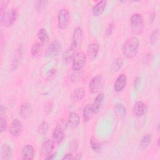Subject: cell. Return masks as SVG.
Masks as SVG:
<instances>
[{"label":"cell","mask_w":160,"mask_h":160,"mask_svg":"<svg viewBox=\"0 0 160 160\" xmlns=\"http://www.w3.org/2000/svg\"><path fill=\"white\" fill-rule=\"evenodd\" d=\"M86 61V56L83 52H78L72 59V69L78 71L82 69Z\"/></svg>","instance_id":"5b68a950"},{"label":"cell","mask_w":160,"mask_h":160,"mask_svg":"<svg viewBox=\"0 0 160 160\" xmlns=\"http://www.w3.org/2000/svg\"><path fill=\"white\" fill-rule=\"evenodd\" d=\"M106 6V1H101L96 3L92 8V11L94 16H99L102 14Z\"/></svg>","instance_id":"d6986e66"},{"label":"cell","mask_w":160,"mask_h":160,"mask_svg":"<svg viewBox=\"0 0 160 160\" xmlns=\"http://www.w3.org/2000/svg\"><path fill=\"white\" fill-rule=\"evenodd\" d=\"M22 130V122L18 119H14L9 127V133L14 137L19 136Z\"/></svg>","instance_id":"30bf717a"},{"label":"cell","mask_w":160,"mask_h":160,"mask_svg":"<svg viewBox=\"0 0 160 160\" xmlns=\"http://www.w3.org/2000/svg\"><path fill=\"white\" fill-rule=\"evenodd\" d=\"M62 159L63 160L64 159H74V156L71 153H68L65 154Z\"/></svg>","instance_id":"f35d334b"},{"label":"cell","mask_w":160,"mask_h":160,"mask_svg":"<svg viewBox=\"0 0 160 160\" xmlns=\"http://www.w3.org/2000/svg\"><path fill=\"white\" fill-rule=\"evenodd\" d=\"M70 15L69 11L66 8H61L58 13V26L61 29H65L69 22Z\"/></svg>","instance_id":"8992f818"},{"label":"cell","mask_w":160,"mask_h":160,"mask_svg":"<svg viewBox=\"0 0 160 160\" xmlns=\"http://www.w3.org/2000/svg\"><path fill=\"white\" fill-rule=\"evenodd\" d=\"M18 18V11L16 8H12L6 11L5 14L1 19V22L5 28H9L12 26Z\"/></svg>","instance_id":"277c9868"},{"label":"cell","mask_w":160,"mask_h":160,"mask_svg":"<svg viewBox=\"0 0 160 160\" xmlns=\"http://www.w3.org/2000/svg\"><path fill=\"white\" fill-rule=\"evenodd\" d=\"M81 157H82V154L81 152H79L78 154H76L75 155V156H74V159H81Z\"/></svg>","instance_id":"60d3db41"},{"label":"cell","mask_w":160,"mask_h":160,"mask_svg":"<svg viewBox=\"0 0 160 160\" xmlns=\"http://www.w3.org/2000/svg\"><path fill=\"white\" fill-rule=\"evenodd\" d=\"M49 128V124L46 121H42L38 128V132L41 135H44L47 133Z\"/></svg>","instance_id":"f546056e"},{"label":"cell","mask_w":160,"mask_h":160,"mask_svg":"<svg viewBox=\"0 0 160 160\" xmlns=\"http://www.w3.org/2000/svg\"><path fill=\"white\" fill-rule=\"evenodd\" d=\"M131 23V29L132 32L135 34H140L144 28V19L141 14L138 13H135L132 14L130 19Z\"/></svg>","instance_id":"3957f363"},{"label":"cell","mask_w":160,"mask_h":160,"mask_svg":"<svg viewBox=\"0 0 160 160\" xmlns=\"http://www.w3.org/2000/svg\"><path fill=\"white\" fill-rule=\"evenodd\" d=\"M21 157L24 160H31L34 156V150L31 144L25 145L21 150Z\"/></svg>","instance_id":"5bb4252c"},{"label":"cell","mask_w":160,"mask_h":160,"mask_svg":"<svg viewBox=\"0 0 160 160\" xmlns=\"http://www.w3.org/2000/svg\"><path fill=\"white\" fill-rule=\"evenodd\" d=\"M158 147L159 146V138H158Z\"/></svg>","instance_id":"7bdbcfd3"},{"label":"cell","mask_w":160,"mask_h":160,"mask_svg":"<svg viewBox=\"0 0 160 160\" xmlns=\"http://www.w3.org/2000/svg\"><path fill=\"white\" fill-rule=\"evenodd\" d=\"M21 59V51H18L16 52V55L14 56V59H12V61L11 69L12 70H14V69H16L17 68V67L18 66V64L20 62Z\"/></svg>","instance_id":"f1b7e54d"},{"label":"cell","mask_w":160,"mask_h":160,"mask_svg":"<svg viewBox=\"0 0 160 160\" xmlns=\"http://www.w3.org/2000/svg\"><path fill=\"white\" fill-rule=\"evenodd\" d=\"M159 31L158 28L154 29L153 31L152 32L150 36V39H149V42L152 45H154L157 42L159 37Z\"/></svg>","instance_id":"1f68e13d"},{"label":"cell","mask_w":160,"mask_h":160,"mask_svg":"<svg viewBox=\"0 0 160 160\" xmlns=\"http://www.w3.org/2000/svg\"><path fill=\"white\" fill-rule=\"evenodd\" d=\"M48 3V1H36L34 4L36 11L39 13L44 12L47 8Z\"/></svg>","instance_id":"4316f807"},{"label":"cell","mask_w":160,"mask_h":160,"mask_svg":"<svg viewBox=\"0 0 160 160\" xmlns=\"http://www.w3.org/2000/svg\"><path fill=\"white\" fill-rule=\"evenodd\" d=\"M114 108H115L116 111L120 115V116L124 117L126 116V108L124 107V106L122 104H121V103L116 104Z\"/></svg>","instance_id":"4dcf8cb0"},{"label":"cell","mask_w":160,"mask_h":160,"mask_svg":"<svg viewBox=\"0 0 160 160\" xmlns=\"http://www.w3.org/2000/svg\"><path fill=\"white\" fill-rule=\"evenodd\" d=\"M80 122V118L76 112H71L68 116V124L72 128H76L78 126Z\"/></svg>","instance_id":"ffe728a7"},{"label":"cell","mask_w":160,"mask_h":160,"mask_svg":"<svg viewBox=\"0 0 160 160\" xmlns=\"http://www.w3.org/2000/svg\"><path fill=\"white\" fill-rule=\"evenodd\" d=\"M43 44L41 42H36L34 43L31 47V54L33 57L38 56L42 52Z\"/></svg>","instance_id":"d4e9b609"},{"label":"cell","mask_w":160,"mask_h":160,"mask_svg":"<svg viewBox=\"0 0 160 160\" xmlns=\"http://www.w3.org/2000/svg\"><path fill=\"white\" fill-rule=\"evenodd\" d=\"M32 112V108L31 104L28 102H24L22 103L20 109L19 114L24 119H27L30 117Z\"/></svg>","instance_id":"9a60e30c"},{"label":"cell","mask_w":160,"mask_h":160,"mask_svg":"<svg viewBox=\"0 0 160 160\" xmlns=\"http://www.w3.org/2000/svg\"><path fill=\"white\" fill-rule=\"evenodd\" d=\"M55 146L54 142L51 139H48L44 141L40 148L39 150V155L41 157H44L46 158L48 156H49L52 152Z\"/></svg>","instance_id":"ba28073f"},{"label":"cell","mask_w":160,"mask_h":160,"mask_svg":"<svg viewBox=\"0 0 160 160\" xmlns=\"http://www.w3.org/2000/svg\"><path fill=\"white\" fill-rule=\"evenodd\" d=\"M62 48L61 42L58 40H54L48 46L45 51V56L47 58H52L56 56L59 53Z\"/></svg>","instance_id":"52a82bcc"},{"label":"cell","mask_w":160,"mask_h":160,"mask_svg":"<svg viewBox=\"0 0 160 160\" xmlns=\"http://www.w3.org/2000/svg\"><path fill=\"white\" fill-rule=\"evenodd\" d=\"M37 37L40 42L44 44L49 41V35L46 30L44 28H41L37 32Z\"/></svg>","instance_id":"cb8c5ba5"},{"label":"cell","mask_w":160,"mask_h":160,"mask_svg":"<svg viewBox=\"0 0 160 160\" xmlns=\"http://www.w3.org/2000/svg\"><path fill=\"white\" fill-rule=\"evenodd\" d=\"M1 125H0V132L1 133H2L4 132L7 129V122L6 119L3 116H1Z\"/></svg>","instance_id":"e575fe53"},{"label":"cell","mask_w":160,"mask_h":160,"mask_svg":"<svg viewBox=\"0 0 160 160\" xmlns=\"http://www.w3.org/2000/svg\"><path fill=\"white\" fill-rule=\"evenodd\" d=\"M114 26L113 22H111L109 24L108 28H107V30H106V34L108 36H110L111 34V33L112 32V30L114 29Z\"/></svg>","instance_id":"d590c367"},{"label":"cell","mask_w":160,"mask_h":160,"mask_svg":"<svg viewBox=\"0 0 160 160\" xmlns=\"http://www.w3.org/2000/svg\"><path fill=\"white\" fill-rule=\"evenodd\" d=\"M152 139V136L151 134H147L144 135L141 139L139 144V149L141 151L145 150L149 145Z\"/></svg>","instance_id":"7402d4cb"},{"label":"cell","mask_w":160,"mask_h":160,"mask_svg":"<svg viewBox=\"0 0 160 160\" xmlns=\"http://www.w3.org/2000/svg\"><path fill=\"white\" fill-rule=\"evenodd\" d=\"M12 149L10 146L4 144L1 146V160H9L12 158Z\"/></svg>","instance_id":"ac0fdd59"},{"label":"cell","mask_w":160,"mask_h":160,"mask_svg":"<svg viewBox=\"0 0 160 160\" xmlns=\"http://www.w3.org/2000/svg\"><path fill=\"white\" fill-rule=\"evenodd\" d=\"M141 77L138 76V77L136 78V79H134V87L135 89H137L139 87V86L141 84Z\"/></svg>","instance_id":"8d00e7d4"},{"label":"cell","mask_w":160,"mask_h":160,"mask_svg":"<svg viewBox=\"0 0 160 160\" xmlns=\"http://www.w3.org/2000/svg\"><path fill=\"white\" fill-rule=\"evenodd\" d=\"M99 51V45L96 42H92L91 43L87 49V55L88 58L90 60L94 59L98 53Z\"/></svg>","instance_id":"e0dca14e"},{"label":"cell","mask_w":160,"mask_h":160,"mask_svg":"<svg viewBox=\"0 0 160 160\" xmlns=\"http://www.w3.org/2000/svg\"><path fill=\"white\" fill-rule=\"evenodd\" d=\"M76 48L74 46H69L62 54V59L66 62H69L72 59L74 56L76 54Z\"/></svg>","instance_id":"44dd1931"},{"label":"cell","mask_w":160,"mask_h":160,"mask_svg":"<svg viewBox=\"0 0 160 160\" xmlns=\"http://www.w3.org/2000/svg\"><path fill=\"white\" fill-rule=\"evenodd\" d=\"M68 122L64 119H59L52 134V141L55 144L61 143L64 138V132L68 128Z\"/></svg>","instance_id":"7a4b0ae2"},{"label":"cell","mask_w":160,"mask_h":160,"mask_svg":"<svg viewBox=\"0 0 160 160\" xmlns=\"http://www.w3.org/2000/svg\"><path fill=\"white\" fill-rule=\"evenodd\" d=\"M139 47V39L136 36H131L128 38L124 42L122 51L126 58L132 59L137 54Z\"/></svg>","instance_id":"6da1fadb"},{"label":"cell","mask_w":160,"mask_h":160,"mask_svg":"<svg viewBox=\"0 0 160 160\" xmlns=\"http://www.w3.org/2000/svg\"><path fill=\"white\" fill-rule=\"evenodd\" d=\"M55 157H56V154L54 153L52 154H50L49 156L46 157L45 159H54Z\"/></svg>","instance_id":"b9f144b4"},{"label":"cell","mask_w":160,"mask_h":160,"mask_svg":"<svg viewBox=\"0 0 160 160\" xmlns=\"http://www.w3.org/2000/svg\"><path fill=\"white\" fill-rule=\"evenodd\" d=\"M93 114L92 109V105L91 104H87L83 109L82 112V117L83 120L84 122H88L91 119L92 114Z\"/></svg>","instance_id":"484cf974"},{"label":"cell","mask_w":160,"mask_h":160,"mask_svg":"<svg viewBox=\"0 0 160 160\" xmlns=\"http://www.w3.org/2000/svg\"><path fill=\"white\" fill-rule=\"evenodd\" d=\"M146 111V104L141 101H137L133 105L132 112L134 116L141 117L143 116Z\"/></svg>","instance_id":"7c38bea8"},{"label":"cell","mask_w":160,"mask_h":160,"mask_svg":"<svg viewBox=\"0 0 160 160\" xmlns=\"http://www.w3.org/2000/svg\"><path fill=\"white\" fill-rule=\"evenodd\" d=\"M102 78L101 75H97L94 77L89 84V91L91 94L97 93L102 85Z\"/></svg>","instance_id":"9c48e42d"},{"label":"cell","mask_w":160,"mask_h":160,"mask_svg":"<svg viewBox=\"0 0 160 160\" xmlns=\"http://www.w3.org/2000/svg\"><path fill=\"white\" fill-rule=\"evenodd\" d=\"M8 111V108L6 106L4 105H1V108H0V115L1 116H3L6 112Z\"/></svg>","instance_id":"74e56055"},{"label":"cell","mask_w":160,"mask_h":160,"mask_svg":"<svg viewBox=\"0 0 160 160\" xmlns=\"http://www.w3.org/2000/svg\"><path fill=\"white\" fill-rule=\"evenodd\" d=\"M91 146L92 149L96 152L100 151L102 148L101 144L98 141H96V139H91Z\"/></svg>","instance_id":"836d02e7"},{"label":"cell","mask_w":160,"mask_h":160,"mask_svg":"<svg viewBox=\"0 0 160 160\" xmlns=\"http://www.w3.org/2000/svg\"><path fill=\"white\" fill-rule=\"evenodd\" d=\"M104 94L103 92H100L99 93L96 98L94 99L93 103L91 104L92 105V112L93 114H97L102 106V104L104 102Z\"/></svg>","instance_id":"4fadbf2b"},{"label":"cell","mask_w":160,"mask_h":160,"mask_svg":"<svg viewBox=\"0 0 160 160\" xmlns=\"http://www.w3.org/2000/svg\"><path fill=\"white\" fill-rule=\"evenodd\" d=\"M82 35H83V32L81 28L80 27L76 28L72 34V42L71 45L77 49L78 46L81 44V42L82 39Z\"/></svg>","instance_id":"8fae6325"},{"label":"cell","mask_w":160,"mask_h":160,"mask_svg":"<svg viewBox=\"0 0 160 160\" xmlns=\"http://www.w3.org/2000/svg\"><path fill=\"white\" fill-rule=\"evenodd\" d=\"M8 3H9V1L3 0L0 1V13H1L0 18H2L5 14V12H6V9L7 8Z\"/></svg>","instance_id":"d6a6232c"},{"label":"cell","mask_w":160,"mask_h":160,"mask_svg":"<svg viewBox=\"0 0 160 160\" xmlns=\"http://www.w3.org/2000/svg\"><path fill=\"white\" fill-rule=\"evenodd\" d=\"M85 91L82 88H78L76 89L71 94V99L73 101H81L84 96Z\"/></svg>","instance_id":"603a6c76"},{"label":"cell","mask_w":160,"mask_h":160,"mask_svg":"<svg viewBox=\"0 0 160 160\" xmlns=\"http://www.w3.org/2000/svg\"><path fill=\"white\" fill-rule=\"evenodd\" d=\"M123 64V61L121 58H118L115 59L111 64V69L114 72H117L121 69Z\"/></svg>","instance_id":"83f0119b"},{"label":"cell","mask_w":160,"mask_h":160,"mask_svg":"<svg viewBox=\"0 0 160 160\" xmlns=\"http://www.w3.org/2000/svg\"><path fill=\"white\" fill-rule=\"evenodd\" d=\"M156 17V12L154 11H153L151 14H150V17H149V22H152L155 19Z\"/></svg>","instance_id":"ab89813d"},{"label":"cell","mask_w":160,"mask_h":160,"mask_svg":"<svg viewBox=\"0 0 160 160\" xmlns=\"http://www.w3.org/2000/svg\"><path fill=\"white\" fill-rule=\"evenodd\" d=\"M127 78L125 74H120L116 79L114 84V89L116 92H121L125 87L126 84Z\"/></svg>","instance_id":"2e32d148"}]
</instances>
